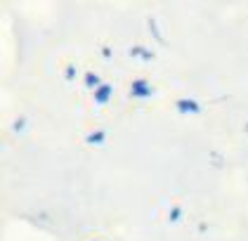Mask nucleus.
I'll list each match as a JSON object with an SVG mask.
<instances>
[{"mask_svg": "<svg viewBox=\"0 0 248 241\" xmlns=\"http://www.w3.org/2000/svg\"><path fill=\"white\" fill-rule=\"evenodd\" d=\"M130 93H133L135 97H149V95H152V85L140 78V80H135L133 85H130Z\"/></svg>", "mask_w": 248, "mask_h": 241, "instance_id": "nucleus-1", "label": "nucleus"}, {"mask_svg": "<svg viewBox=\"0 0 248 241\" xmlns=\"http://www.w3.org/2000/svg\"><path fill=\"white\" fill-rule=\"evenodd\" d=\"M85 83L90 85V88H99L102 83H99V76L97 74H85Z\"/></svg>", "mask_w": 248, "mask_h": 241, "instance_id": "nucleus-4", "label": "nucleus"}, {"mask_svg": "<svg viewBox=\"0 0 248 241\" xmlns=\"http://www.w3.org/2000/svg\"><path fill=\"white\" fill-rule=\"evenodd\" d=\"M111 93H114L111 85H99V88L95 90V102L97 104H107V102L111 99Z\"/></svg>", "mask_w": 248, "mask_h": 241, "instance_id": "nucleus-2", "label": "nucleus"}, {"mask_svg": "<svg viewBox=\"0 0 248 241\" xmlns=\"http://www.w3.org/2000/svg\"><path fill=\"white\" fill-rule=\"evenodd\" d=\"M177 109H180V112H189V113L201 112V107H199L194 99H177Z\"/></svg>", "mask_w": 248, "mask_h": 241, "instance_id": "nucleus-3", "label": "nucleus"}, {"mask_svg": "<svg viewBox=\"0 0 248 241\" xmlns=\"http://www.w3.org/2000/svg\"><path fill=\"white\" fill-rule=\"evenodd\" d=\"M88 142H93V145L104 142V132H102V130H97V132H93V135H88Z\"/></svg>", "mask_w": 248, "mask_h": 241, "instance_id": "nucleus-5", "label": "nucleus"}, {"mask_svg": "<svg viewBox=\"0 0 248 241\" xmlns=\"http://www.w3.org/2000/svg\"><path fill=\"white\" fill-rule=\"evenodd\" d=\"M133 55H142L144 59H152V52H147L144 48H133Z\"/></svg>", "mask_w": 248, "mask_h": 241, "instance_id": "nucleus-6", "label": "nucleus"}, {"mask_svg": "<svg viewBox=\"0 0 248 241\" xmlns=\"http://www.w3.org/2000/svg\"><path fill=\"white\" fill-rule=\"evenodd\" d=\"M180 213H182V210H180V208H175V210H172V213H170V220H172V223H175V220H177V218H180Z\"/></svg>", "mask_w": 248, "mask_h": 241, "instance_id": "nucleus-7", "label": "nucleus"}, {"mask_svg": "<svg viewBox=\"0 0 248 241\" xmlns=\"http://www.w3.org/2000/svg\"><path fill=\"white\" fill-rule=\"evenodd\" d=\"M74 76H76V69H71V66H69V69H66V78H74Z\"/></svg>", "mask_w": 248, "mask_h": 241, "instance_id": "nucleus-8", "label": "nucleus"}]
</instances>
